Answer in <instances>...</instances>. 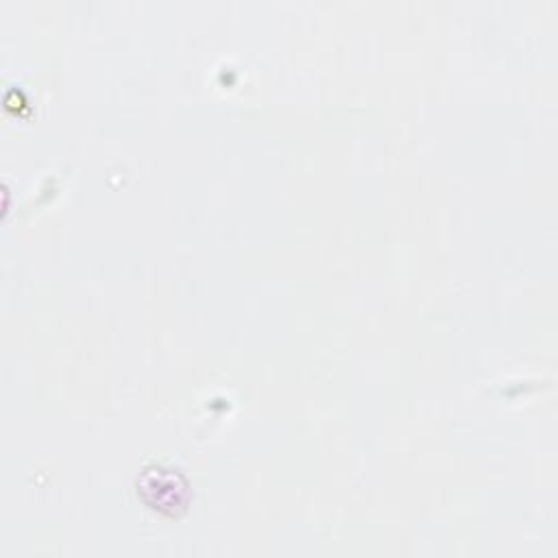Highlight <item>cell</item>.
I'll return each mask as SVG.
<instances>
[{
	"instance_id": "1",
	"label": "cell",
	"mask_w": 558,
	"mask_h": 558,
	"mask_svg": "<svg viewBox=\"0 0 558 558\" xmlns=\"http://www.w3.org/2000/svg\"><path fill=\"white\" fill-rule=\"evenodd\" d=\"M137 493L142 499L163 512V514H179L187 504V482L172 469L163 466H148L137 477Z\"/></svg>"
}]
</instances>
